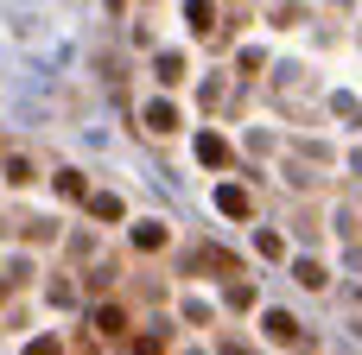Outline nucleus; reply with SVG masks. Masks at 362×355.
I'll use <instances>...</instances> for the list:
<instances>
[{"label":"nucleus","instance_id":"4","mask_svg":"<svg viewBox=\"0 0 362 355\" xmlns=\"http://www.w3.org/2000/svg\"><path fill=\"white\" fill-rule=\"evenodd\" d=\"M267 337H274V343H299V324H293L286 311H267Z\"/></svg>","mask_w":362,"mask_h":355},{"label":"nucleus","instance_id":"1","mask_svg":"<svg viewBox=\"0 0 362 355\" xmlns=\"http://www.w3.org/2000/svg\"><path fill=\"white\" fill-rule=\"evenodd\" d=\"M121 330H127V311H115V305H102V311H95V337H102V343H115Z\"/></svg>","mask_w":362,"mask_h":355},{"label":"nucleus","instance_id":"8","mask_svg":"<svg viewBox=\"0 0 362 355\" xmlns=\"http://www.w3.org/2000/svg\"><path fill=\"white\" fill-rule=\"evenodd\" d=\"M6 184H32V165L25 159H6Z\"/></svg>","mask_w":362,"mask_h":355},{"label":"nucleus","instance_id":"2","mask_svg":"<svg viewBox=\"0 0 362 355\" xmlns=\"http://www.w3.org/2000/svg\"><path fill=\"white\" fill-rule=\"evenodd\" d=\"M216 210H223V216H248V191H242V184H223V191H216Z\"/></svg>","mask_w":362,"mask_h":355},{"label":"nucleus","instance_id":"7","mask_svg":"<svg viewBox=\"0 0 362 355\" xmlns=\"http://www.w3.org/2000/svg\"><path fill=\"white\" fill-rule=\"evenodd\" d=\"M89 210H95L102 222H115V216H121V197H108V191H102V197H89Z\"/></svg>","mask_w":362,"mask_h":355},{"label":"nucleus","instance_id":"6","mask_svg":"<svg viewBox=\"0 0 362 355\" xmlns=\"http://www.w3.org/2000/svg\"><path fill=\"white\" fill-rule=\"evenodd\" d=\"M134 248H165V222H140L134 229Z\"/></svg>","mask_w":362,"mask_h":355},{"label":"nucleus","instance_id":"3","mask_svg":"<svg viewBox=\"0 0 362 355\" xmlns=\"http://www.w3.org/2000/svg\"><path fill=\"white\" fill-rule=\"evenodd\" d=\"M146 127H153V133H172V127H178V108H172V102H153V108H146Z\"/></svg>","mask_w":362,"mask_h":355},{"label":"nucleus","instance_id":"9","mask_svg":"<svg viewBox=\"0 0 362 355\" xmlns=\"http://www.w3.org/2000/svg\"><path fill=\"white\" fill-rule=\"evenodd\" d=\"M57 191L64 197H83V172H57Z\"/></svg>","mask_w":362,"mask_h":355},{"label":"nucleus","instance_id":"5","mask_svg":"<svg viewBox=\"0 0 362 355\" xmlns=\"http://www.w3.org/2000/svg\"><path fill=\"white\" fill-rule=\"evenodd\" d=\"M197 159H204V165H223V159H229V146H223L216 133H204V140H197Z\"/></svg>","mask_w":362,"mask_h":355}]
</instances>
